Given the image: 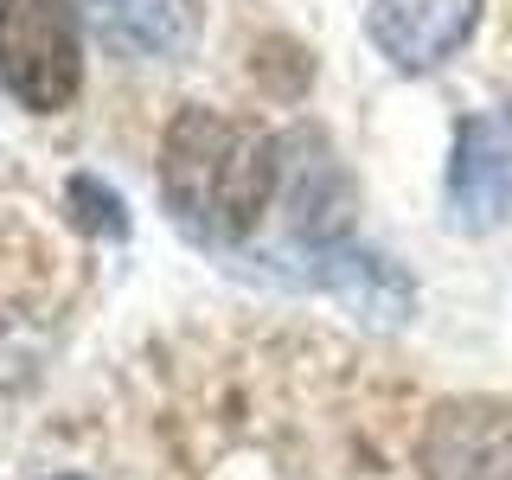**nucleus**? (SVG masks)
<instances>
[{"instance_id":"obj_1","label":"nucleus","mask_w":512,"mask_h":480,"mask_svg":"<svg viewBox=\"0 0 512 480\" xmlns=\"http://www.w3.org/2000/svg\"><path fill=\"white\" fill-rule=\"evenodd\" d=\"M282 141L256 122L218 116L205 103H186L160 141V199L192 237L237 244L256 231L282 186Z\"/></svg>"},{"instance_id":"obj_2","label":"nucleus","mask_w":512,"mask_h":480,"mask_svg":"<svg viewBox=\"0 0 512 480\" xmlns=\"http://www.w3.org/2000/svg\"><path fill=\"white\" fill-rule=\"evenodd\" d=\"M0 84L13 103L52 116L84 84V39L71 0H0Z\"/></svg>"},{"instance_id":"obj_3","label":"nucleus","mask_w":512,"mask_h":480,"mask_svg":"<svg viewBox=\"0 0 512 480\" xmlns=\"http://www.w3.org/2000/svg\"><path fill=\"white\" fill-rule=\"evenodd\" d=\"M423 480H512V404L500 397H442L416 429Z\"/></svg>"},{"instance_id":"obj_4","label":"nucleus","mask_w":512,"mask_h":480,"mask_svg":"<svg viewBox=\"0 0 512 480\" xmlns=\"http://www.w3.org/2000/svg\"><path fill=\"white\" fill-rule=\"evenodd\" d=\"M512 218V109H474L455 128L448 154V224L455 231H500Z\"/></svg>"},{"instance_id":"obj_5","label":"nucleus","mask_w":512,"mask_h":480,"mask_svg":"<svg viewBox=\"0 0 512 480\" xmlns=\"http://www.w3.org/2000/svg\"><path fill=\"white\" fill-rule=\"evenodd\" d=\"M480 26V0H372L365 32L397 71H436Z\"/></svg>"},{"instance_id":"obj_6","label":"nucleus","mask_w":512,"mask_h":480,"mask_svg":"<svg viewBox=\"0 0 512 480\" xmlns=\"http://www.w3.org/2000/svg\"><path fill=\"white\" fill-rule=\"evenodd\" d=\"M96 32L135 58H186L199 39V7L192 0H84Z\"/></svg>"},{"instance_id":"obj_7","label":"nucleus","mask_w":512,"mask_h":480,"mask_svg":"<svg viewBox=\"0 0 512 480\" xmlns=\"http://www.w3.org/2000/svg\"><path fill=\"white\" fill-rule=\"evenodd\" d=\"M71 199L84 205L77 218H84L90 231H109V237H122V231H128V218H122V199H116V192H96V180H71Z\"/></svg>"},{"instance_id":"obj_8","label":"nucleus","mask_w":512,"mask_h":480,"mask_svg":"<svg viewBox=\"0 0 512 480\" xmlns=\"http://www.w3.org/2000/svg\"><path fill=\"white\" fill-rule=\"evenodd\" d=\"M52 480H84V474H52Z\"/></svg>"}]
</instances>
